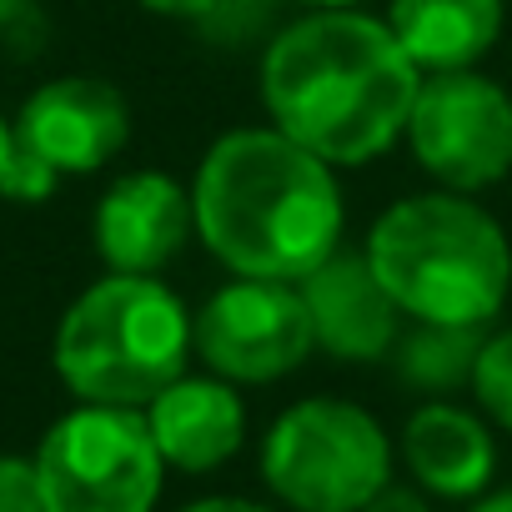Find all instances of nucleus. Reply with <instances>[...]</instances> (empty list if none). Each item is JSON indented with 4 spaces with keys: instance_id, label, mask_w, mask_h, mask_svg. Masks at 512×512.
<instances>
[{
    "instance_id": "nucleus-20",
    "label": "nucleus",
    "mask_w": 512,
    "mask_h": 512,
    "mask_svg": "<svg viewBox=\"0 0 512 512\" xmlns=\"http://www.w3.org/2000/svg\"><path fill=\"white\" fill-rule=\"evenodd\" d=\"M136 6L151 11V16H166V21H201L221 6V0H136Z\"/></svg>"
},
{
    "instance_id": "nucleus-6",
    "label": "nucleus",
    "mask_w": 512,
    "mask_h": 512,
    "mask_svg": "<svg viewBox=\"0 0 512 512\" xmlns=\"http://www.w3.org/2000/svg\"><path fill=\"white\" fill-rule=\"evenodd\" d=\"M46 512H156L166 457L146 407L81 402L51 422L36 447Z\"/></svg>"
},
{
    "instance_id": "nucleus-5",
    "label": "nucleus",
    "mask_w": 512,
    "mask_h": 512,
    "mask_svg": "<svg viewBox=\"0 0 512 512\" xmlns=\"http://www.w3.org/2000/svg\"><path fill=\"white\" fill-rule=\"evenodd\" d=\"M256 467L292 512H362L392 482V437L362 402L302 397L267 427Z\"/></svg>"
},
{
    "instance_id": "nucleus-24",
    "label": "nucleus",
    "mask_w": 512,
    "mask_h": 512,
    "mask_svg": "<svg viewBox=\"0 0 512 512\" xmlns=\"http://www.w3.org/2000/svg\"><path fill=\"white\" fill-rule=\"evenodd\" d=\"M292 6H307V11H327V6H362V0H292Z\"/></svg>"
},
{
    "instance_id": "nucleus-18",
    "label": "nucleus",
    "mask_w": 512,
    "mask_h": 512,
    "mask_svg": "<svg viewBox=\"0 0 512 512\" xmlns=\"http://www.w3.org/2000/svg\"><path fill=\"white\" fill-rule=\"evenodd\" d=\"M46 41V21L31 0H0V46L16 56H36Z\"/></svg>"
},
{
    "instance_id": "nucleus-14",
    "label": "nucleus",
    "mask_w": 512,
    "mask_h": 512,
    "mask_svg": "<svg viewBox=\"0 0 512 512\" xmlns=\"http://www.w3.org/2000/svg\"><path fill=\"white\" fill-rule=\"evenodd\" d=\"M502 0H392L387 26L422 76L477 66L502 36Z\"/></svg>"
},
{
    "instance_id": "nucleus-7",
    "label": "nucleus",
    "mask_w": 512,
    "mask_h": 512,
    "mask_svg": "<svg viewBox=\"0 0 512 512\" xmlns=\"http://www.w3.org/2000/svg\"><path fill=\"white\" fill-rule=\"evenodd\" d=\"M402 141L432 186L492 191L512 176V91L477 66L432 71L417 86Z\"/></svg>"
},
{
    "instance_id": "nucleus-21",
    "label": "nucleus",
    "mask_w": 512,
    "mask_h": 512,
    "mask_svg": "<svg viewBox=\"0 0 512 512\" xmlns=\"http://www.w3.org/2000/svg\"><path fill=\"white\" fill-rule=\"evenodd\" d=\"M181 512H277V507L251 502V497H196V502H186Z\"/></svg>"
},
{
    "instance_id": "nucleus-22",
    "label": "nucleus",
    "mask_w": 512,
    "mask_h": 512,
    "mask_svg": "<svg viewBox=\"0 0 512 512\" xmlns=\"http://www.w3.org/2000/svg\"><path fill=\"white\" fill-rule=\"evenodd\" d=\"M462 512H512V487H492V492H477Z\"/></svg>"
},
{
    "instance_id": "nucleus-2",
    "label": "nucleus",
    "mask_w": 512,
    "mask_h": 512,
    "mask_svg": "<svg viewBox=\"0 0 512 512\" xmlns=\"http://www.w3.org/2000/svg\"><path fill=\"white\" fill-rule=\"evenodd\" d=\"M196 241L231 277L302 282L342 246L347 201L337 166L277 126L216 136L191 181Z\"/></svg>"
},
{
    "instance_id": "nucleus-11",
    "label": "nucleus",
    "mask_w": 512,
    "mask_h": 512,
    "mask_svg": "<svg viewBox=\"0 0 512 512\" xmlns=\"http://www.w3.org/2000/svg\"><path fill=\"white\" fill-rule=\"evenodd\" d=\"M297 292L307 302L317 352H327L332 362H352V367H372L392 357L402 337V312L377 282L367 251L337 246L322 267H312L297 282Z\"/></svg>"
},
{
    "instance_id": "nucleus-13",
    "label": "nucleus",
    "mask_w": 512,
    "mask_h": 512,
    "mask_svg": "<svg viewBox=\"0 0 512 512\" xmlns=\"http://www.w3.org/2000/svg\"><path fill=\"white\" fill-rule=\"evenodd\" d=\"M402 462L427 497L472 502L477 492L492 487L497 442L482 412L457 407L447 397H427L402 422Z\"/></svg>"
},
{
    "instance_id": "nucleus-1",
    "label": "nucleus",
    "mask_w": 512,
    "mask_h": 512,
    "mask_svg": "<svg viewBox=\"0 0 512 512\" xmlns=\"http://www.w3.org/2000/svg\"><path fill=\"white\" fill-rule=\"evenodd\" d=\"M422 71L387 21L357 6L307 11L262 51V111L327 166H372L407 131Z\"/></svg>"
},
{
    "instance_id": "nucleus-12",
    "label": "nucleus",
    "mask_w": 512,
    "mask_h": 512,
    "mask_svg": "<svg viewBox=\"0 0 512 512\" xmlns=\"http://www.w3.org/2000/svg\"><path fill=\"white\" fill-rule=\"evenodd\" d=\"M146 422L166 467L191 472V477L226 467L246 442V402L236 382L216 372H201V377L181 372L166 392L146 402Z\"/></svg>"
},
{
    "instance_id": "nucleus-19",
    "label": "nucleus",
    "mask_w": 512,
    "mask_h": 512,
    "mask_svg": "<svg viewBox=\"0 0 512 512\" xmlns=\"http://www.w3.org/2000/svg\"><path fill=\"white\" fill-rule=\"evenodd\" d=\"M362 512H432V507H427V492L417 482H387Z\"/></svg>"
},
{
    "instance_id": "nucleus-16",
    "label": "nucleus",
    "mask_w": 512,
    "mask_h": 512,
    "mask_svg": "<svg viewBox=\"0 0 512 512\" xmlns=\"http://www.w3.org/2000/svg\"><path fill=\"white\" fill-rule=\"evenodd\" d=\"M472 397H477V412L492 427L512 432V327L487 332L477 367H472Z\"/></svg>"
},
{
    "instance_id": "nucleus-10",
    "label": "nucleus",
    "mask_w": 512,
    "mask_h": 512,
    "mask_svg": "<svg viewBox=\"0 0 512 512\" xmlns=\"http://www.w3.org/2000/svg\"><path fill=\"white\" fill-rule=\"evenodd\" d=\"M196 236L191 191L166 171L116 176L91 211V246L106 272L161 277Z\"/></svg>"
},
{
    "instance_id": "nucleus-17",
    "label": "nucleus",
    "mask_w": 512,
    "mask_h": 512,
    "mask_svg": "<svg viewBox=\"0 0 512 512\" xmlns=\"http://www.w3.org/2000/svg\"><path fill=\"white\" fill-rule=\"evenodd\" d=\"M0 512H46L36 457H16V452L0 457Z\"/></svg>"
},
{
    "instance_id": "nucleus-9",
    "label": "nucleus",
    "mask_w": 512,
    "mask_h": 512,
    "mask_svg": "<svg viewBox=\"0 0 512 512\" xmlns=\"http://www.w3.org/2000/svg\"><path fill=\"white\" fill-rule=\"evenodd\" d=\"M11 131L56 176H91L126 151L131 106L101 76H56L26 96Z\"/></svg>"
},
{
    "instance_id": "nucleus-8",
    "label": "nucleus",
    "mask_w": 512,
    "mask_h": 512,
    "mask_svg": "<svg viewBox=\"0 0 512 512\" xmlns=\"http://www.w3.org/2000/svg\"><path fill=\"white\" fill-rule=\"evenodd\" d=\"M191 352L236 387H272L317 352L297 282L231 277L191 312Z\"/></svg>"
},
{
    "instance_id": "nucleus-3",
    "label": "nucleus",
    "mask_w": 512,
    "mask_h": 512,
    "mask_svg": "<svg viewBox=\"0 0 512 512\" xmlns=\"http://www.w3.org/2000/svg\"><path fill=\"white\" fill-rule=\"evenodd\" d=\"M367 262L402 317L432 327H492L512 292V241L462 191H412L367 231Z\"/></svg>"
},
{
    "instance_id": "nucleus-15",
    "label": "nucleus",
    "mask_w": 512,
    "mask_h": 512,
    "mask_svg": "<svg viewBox=\"0 0 512 512\" xmlns=\"http://www.w3.org/2000/svg\"><path fill=\"white\" fill-rule=\"evenodd\" d=\"M487 342V327H432V322H417L407 337H397V377L402 387L412 392H427V397H452L462 387H472V367H477V352Z\"/></svg>"
},
{
    "instance_id": "nucleus-4",
    "label": "nucleus",
    "mask_w": 512,
    "mask_h": 512,
    "mask_svg": "<svg viewBox=\"0 0 512 512\" xmlns=\"http://www.w3.org/2000/svg\"><path fill=\"white\" fill-rule=\"evenodd\" d=\"M191 362V312L161 277L106 272L56 322L51 367L76 402L146 407Z\"/></svg>"
},
{
    "instance_id": "nucleus-23",
    "label": "nucleus",
    "mask_w": 512,
    "mask_h": 512,
    "mask_svg": "<svg viewBox=\"0 0 512 512\" xmlns=\"http://www.w3.org/2000/svg\"><path fill=\"white\" fill-rule=\"evenodd\" d=\"M11 151H16V131L0 116V191H6V171H11Z\"/></svg>"
}]
</instances>
